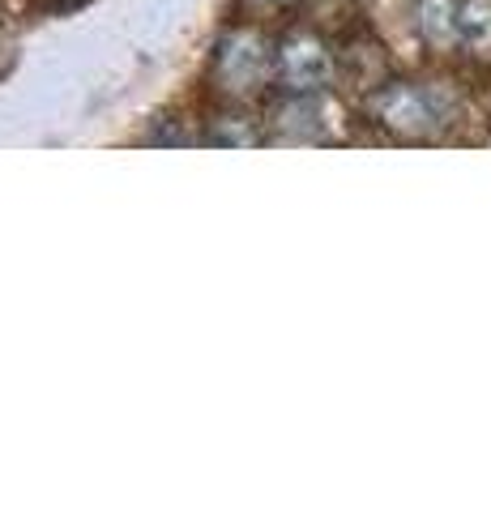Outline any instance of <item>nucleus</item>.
I'll return each mask as SVG.
<instances>
[{
    "label": "nucleus",
    "mask_w": 491,
    "mask_h": 512,
    "mask_svg": "<svg viewBox=\"0 0 491 512\" xmlns=\"http://www.w3.org/2000/svg\"><path fill=\"white\" fill-rule=\"evenodd\" d=\"M274 77H278V47L269 43L257 26H231L227 35L214 43L210 86L223 94L227 103L261 99Z\"/></svg>",
    "instance_id": "obj_1"
},
{
    "label": "nucleus",
    "mask_w": 491,
    "mask_h": 512,
    "mask_svg": "<svg viewBox=\"0 0 491 512\" xmlns=\"http://www.w3.org/2000/svg\"><path fill=\"white\" fill-rule=\"evenodd\" d=\"M368 111H372V120L380 128H389L393 137L419 141V137H432L449 124L453 99H449V90H440V86L389 82L368 99Z\"/></svg>",
    "instance_id": "obj_2"
},
{
    "label": "nucleus",
    "mask_w": 491,
    "mask_h": 512,
    "mask_svg": "<svg viewBox=\"0 0 491 512\" xmlns=\"http://www.w3.org/2000/svg\"><path fill=\"white\" fill-rule=\"evenodd\" d=\"M338 60L316 30H287L278 39V82L287 94H316L334 82Z\"/></svg>",
    "instance_id": "obj_3"
},
{
    "label": "nucleus",
    "mask_w": 491,
    "mask_h": 512,
    "mask_svg": "<svg viewBox=\"0 0 491 512\" xmlns=\"http://www.w3.org/2000/svg\"><path fill=\"white\" fill-rule=\"evenodd\" d=\"M338 133V107L316 94H287L274 111H269V137L278 141H329Z\"/></svg>",
    "instance_id": "obj_4"
},
{
    "label": "nucleus",
    "mask_w": 491,
    "mask_h": 512,
    "mask_svg": "<svg viewBox=\"0 0 491 512\" xmlns=\"http://www.w3.org/2000/svg\"><path fill=\"white\" fill-rule=\"evenodd\" d=\"M415 26L432 47L462 43V5L457 0H415Z\"/></svg>",
    "instance_id": "obj_5"
},
{
    "label": "nucleus",
    "mask_w": 491,
    "mask_h": 512,
    "mask_svg": "<svg viewBox=\"0 0 491 512\" xmlns=\"http://www.w3.org/2000/svg\"><path fill=\"white\" fill-rule=\"evenodd\" d=\"M265 128L252 120V116H244V111H231V107H223L218 116L210 120V128H205V141L210 146H218V150H252V146H265Z\"/></svg>",
    "instance_id": "obj_6"
},
{
    "label": "nucleus",
    "mask_w": 491,
    "mask_h": 512,
    "mask_svg": "<svg viewBox=\"0 0 491 512\" xmlns=\"http://www.w3.org/2000/svg\"><path fill=\"white\" fill-rule=\"evenodd\" d=\"M462 43L474 56H491V0H466L462 5Z\"/></svg>",
    "instance_id": "obj_7"
},
{
    "label": "nucleus",
    "mask_w": 491,
    "mask_h": 512,
    "mask_svg": "<svg viewBox=\"0 0 491 512\" xmlns=\"http://www.w3.org/2000/svg\"><path fill=\"white\" fill-rule=\"evenodd\" d=\"M13 60H18V26H13L5 5H0V77L13 69Z\"/></svg>",
    "instance_id": "obj_8"
},
{
    "label": "nucleus",
    "mask_w": 491,
    "mask_h": 512,
    "mask_svg": "<svg viewBox=\"0 0 491 512\" xmlns=\"http://www.w3.org/2000/svg\"><path fill=\"white\" fill-rule=\"evenodd\" d=\"M257 9H295V5H304V0H252Z\"/></svg>",
    "instance_id": "obj_9"
},
{
    "label": "nucleus",
    "mask_w": 491,
    "mask_h": 512,
    "mask_svg": "<svg viewBox=\"0 0 491 512\" xmlns=\"http://www.w3.org/2000/svg\"><path fill=\"white\" fill-rule=\"evenodd\" d=\"M52 5H82V0H52Z\"/></svg>",
    "instance_id": "obj_10"
}]
</instances>
